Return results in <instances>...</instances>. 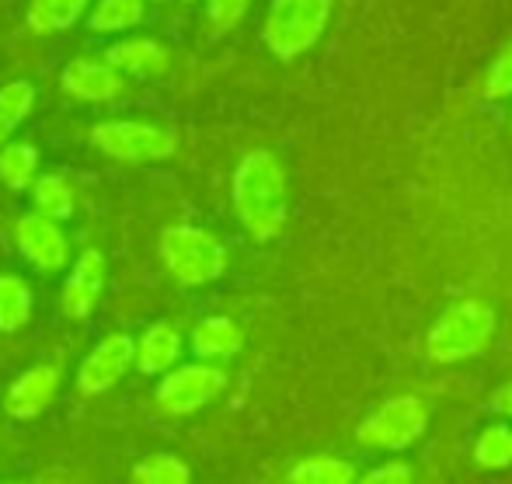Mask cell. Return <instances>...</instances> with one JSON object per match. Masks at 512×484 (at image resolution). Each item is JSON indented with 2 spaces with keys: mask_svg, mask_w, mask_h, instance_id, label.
<instances>
[{
  "mask_svg": "<svg viewBox=\"0 0 512 484\" xmlns=\"http://www.w3.org/2000/svg\"><path fill=\"white\" fill-rule=\"evenodd\" d=\"M227 390V370L213 363H189V366H171L164 380L154 390V401L164 415L185 418L192 411L206 408L209 401Z\"/></svg>",
  "mask_w": 512,
  "mask_h": 484,
  "instance_id": "obj_6",
  "label": "cell"
},
{
  "mask_svg": "<svg viewBox=\"0 0 512 484\" xmlns=\"http://www.w3.org/2000/svg\"><path fill=\"white\" fill-rule=\"evenodd\" d=\"M182 4H199V0H182Z\"/></svg>",
  "mask_w": 512,
  "mask_h": 484,
  "instance_id": "obj_29",
  "label": "cell"
},
{
  "mask_svg": "<svg viewBox=\"0 0 512 484\" xmlns=\"http://www.w3.org/2000/svg\"><path fill=\"white\" fill-rule=\"evenodd\" d=\"M230 199L244 230L255 241H272L283 234L290 199H286V171L272 150H251L241 157L230 178Z\"/></svg>",
  "mask_w": 512,
  "mask_h": 484,
  "instance_id": "obj_1",
  "label": "cell"
},
{
  "mask_svg": "<svg viewBox=\"0 0 512 484\" xmlns=\"http://www.w3.org/2000/svg\"><path fill=\"white\" fill-rule=\"evenodd\" d=\"M14 248L32 269L60 272L70 262V237L60 220H49L42 213H25L14 223Z\"/></svg>",
  "mask_w": 512,
  "mask_h": 484,
  "instance_id": "obj_8",
  "label": "cell"
},
{
  "mask_svg": "<svg viewBox=\"0 0 512 484\" xmlns=\"http://www.w3.org/2000/svg\"><path fill=\"white\" fill-rule=\"evenodd\" d=\"M133 484H192V471L175 453H150L133 467Z\"/></svg>",
  "mask_w": 512,
  "mask_h": 484,
  "instance_id": "obj_23",
  "label": "cell"
},
{
  "mask_svg": "<svg viewBox=\"0 0 512 484\" xmlns=\"http://www.w3.org/2000/svg\"><path fill=\"white\" fill-rule=\"evenodd\" d=\"M133 370V335L112 331L77 366V394L81 397H102L112 390L126 373Z\"/></svg>",
  "mask_w": 512,
  "mask_h": 484,
  "instance_id": "obj_9",
  "label": "cell"
},
{
  "mask_svg": "<svg viewBox=\"0 0 512 484\" xmlns=\"http://www.w3.org/2000/svg\"><path fill=\"white\" fill-rule=\"evenodd\" d=\"M105 63L115 74H129V77H161L171 67V53L161 46L157 39L147 35H133V39H119L105 49Z\"/></svg>",
  "mask_w": 512,
  "mask_h": 484,
  "instance_id": "obj_13",
  "label": "cell"
},
{
  "mask_svg": "<svg viewBox=\"0 0 512 484\" xmlns=\"http://www.w3.org/2000/svg\"><path fill=\"white\" fill-rule=\"evenodd\" d=\"M425 422L429 415L418 397H391L370 418L359 422L356 443L366 450H405L425 432Z\"/></svg>",
  "mask_w": 512,
  "mask_h": 484,
  "instance_id": "obj_7",
  "label": "cell"
},
{
  "mask_svg": "<svg viewBox=\"0 0 512 484\" xmlns=\"http://www.w3.org/2000/svg\"><path fill=\"white\" fill-rule=\"evenodd\" d=\"M91 0H32L25 11V28L32 35H56L74 28L88 14Z\"/></svg>",
  "mask_w": 512,
  "mask_h": 484,
  "instance_id": "obj_16",
  "label": "cell"
},
{
  "mask_svg": "<svg viewBox=\"0 0 512 484\" xmlns=\"http://www.w3.org/2000/svg\"><path fill=\"white\" fill-rule=\"evenodd\" d=\"M28 189H32L35 213L49 216V220H67V216L74 213V189H70L67 178L35 175V182L28 185Z\"/></svg>",
  "mask_w": 512,
  "mask_h": 484,
  "instance_id": "obj_21",
  "label": "cell"
},
{
  "mask_svg": "<svg viewBox=\"0 0 512 484\" xmlns=\"http://www.w3.org/2000/svg\"><path fill=\"white\" fill-rule=\"evenodd\" d=\"M63 373L53 363H42L25 370L11 387L4 390V411L18 422H32L39 418L49 404L56 401V390H60Z\"/></svg>",
  "mask_w": 512,
  "mask_h": 484,
  "instance_id": "obj_11",
  "label": "cell"
},
{
  "mask_svg": "<svg viewBox=\"0 0 512 484\" xmlns=\"http://www.w3.org/2000/svg\"><path fill=\"white\" fill-rule=\"evenodd\" d=\"M105 279H108V265L102 251L98 248L81 251L77 262L70 265V276L63 279V290H60L63 314L70 321H88L105 293Z\"/></svg>",
  "mask_w": 512,
  "mask_h": 484,
  "instance_id": "obj_10",
  "label": "cell"
},
{
  "mask_svg": "<svg viewBox=\"0 0 512 484\" xmlns=\"http://www.w3.org/2000/svg\"><path fill=\"white\" fill-rule=\"evenodd\" d=\"M35 101H39V91L32 81H11L0 88V143H7L25 126V119L35 112Z\"/></svg>",
  "mask_w": 512,
  "mask_h": 484,
  "instance_id": "obj_20",
  "label": "cell"
},
{
  "mask_svg": "<svg viewBox=\"0 0 512 484\" xmlns=\"http://www.w3.org/2000/svg\"><path fill=\"white\" fill-rule=\"evenodd\" d=\"M331 21V0H272L262 25V42L283 63H293L317 46Z\"/></svg>",
  "mask_w": 512,
  "mask_h": 484,
  "instance_id": "obj_3",
  "label": "cell"
},
{
  "mask_svg": "<svg viewBox=\"0 0 512 484\" xmlns=\"http://www.w3.org/2000/svg\"><path fill=\"white\" fill-rule=\"evenodd\" d=\"M474 464L485 467V471H502L512 467V425L495 422L474 443Z\"/></svg>",
  "mask_w": 512,
  "mask_h": 484,
  "instance_id": "obj_22",
  "label": "cell"
},
{
  "mask_svg": "<svg viewBox=\"0 0 512 484\" xmlns=\"http://www.w3.org/2000/svg\"><path fill=\"white\" fill-rule=\"evenodd\" d=\"M495 324H499L495 321V310L485 307V303L478 300L453 303L429 328L425 349H429V356L436 363H460V359H471L488 349V342L495 335Z\"/></svg>",
  "mask_w": 512,
  "mask_h": 484,
  "instance_id": "obj_4",
  "label": "cell"
},
{
  "mask_svg": "<svg viewBox=\"0 0 512 484\" xmlns=\"http://www.w3.org/2000/svg\"><path fill=\"white\" fill-rule=\"evenodd\" d=\"M356 484H411V467L408 464H384L373 467L370 474H363Z\"/></svg>",
  "mask_w": 512,
  "mask_h": 484,
  "instance_id": "obj_27",
  "label": "cell"
},
{
  "mask_svg": "<svg viewBox=\"0 0 512 484\" xmlns=\"http://www.w3.org/2000/svg\"><path fill=\"white\" fill-rule=\"evenodd\" d=\"M0 484H4V481H0Z\"/></svg>",
  "mask_w": 512,
  "mask_h": 484,
  "instance_id": "obj_30",
  "label": "cell"
},
{
  "mask_svg": "<svg viewBox=\"0 0 512 484\" xmlns=\"http://www.w3.org/2000/svg\"><path fill=\"white\" fill-rule=\"evenodd\" d=\"M182 349L185 345L175 324L157 321L140 338H133V366L143 377H161V373H168L182 359Z\"/></svg>",
  "mask_w": 512,
  "mask_h": 484,
  "instance_id": "obj_14",
  "label": "cell"
},
{
  "mask_svg": "<svg viewBox=\"0 0 512 484\" xmlns=\"http://www.w3.org/2000/svg\"><path fill=\"white\" fill-rule=\"evenodd\" d=\"M39 175V147L25 140L0 143V182L14 192H25Z\"/></svg>",
  "mask_w": 512,
  "mask_h": 484,
  "instance_id": "obj_19",
  "label": "cell"
},
{
  "mask_svg": "<svg viewBox=\"0 0 512 484\" xmlns=\"http://www.w3.org/2000/svg\"><path fill=\"white\" fill-rule=\"evenodd\" d=\"M244 349V331L237 321L230 317H206V321L196 324L192 331V352L203 363H220V359H234L237 352Z\"/></svg>",
  "mask_w": 512,
  "mask_h": 484,
  "instance_id": "obj_15",
  "label": "cell"
},
{
  "mask_svg": "<svg viewBox=\"0 0 512 484\" xmlns=\"http://www.w3.org/2000/svg\"><path fill=\"white\" fill-rule=\"evenodd\" d=\"M147 18V0H91L88 28L95 35H119L143 25Z\"/></svg>",
  "mask_w": 512,
  "mask_h": 484,
  "instance_id": "obj_17",
  "label": "cell"
},
{
  "mask_svg": "<svg viewBox=\"0 0 512 484\" xmlns=\"http://www.w3.org/2000/svg\"><path fill=\"white\" fill-rule=\"evenodd\" d=\"M35 293L14 272H0V335H14L32 321Z\"/></svg>",
  "mask_w": 512,
  "mask_h": 484,
  "instance_id": "obj_18",
  "label": "cell"
},
{
  "mask_svg": "<svg viewBox=\"0 0 512 484\" xmlns=\"http://www.w3.org/2000/svg\"><path fill=\"white\" fill-rule=\"evenodd\" d=\"M485 98L492 101H502V98H512V42L495 56L492 70L485 77Z\"/></svg>",
  "mask_w": 512,
  "mask_h": 484,
  "instance_id": "obj_26",
  "label": "cell"
},
{
  "mask_svg": "<svg viewBox=\"0 0 512 484\" xmlns=\"http://www.w3.org/2000/svg\"><path fill=\"white\" fill-rule=\"evenodd\" d=\"M251 11V0H206V25L213 35L234 32Z\"/></svg>",
  "mask_w": 512,
  "mask_h": 484,
  "instance_id": "obj_25",
  "label": "cell"
},
{
  "mask_svg": "<svg viewBox=\"0 0 512 484\" xmlns=\"http://www.w3.org/2000/svg\"><path fill=\"white\" fill-rule=\"evenodd\" d=\"M91 143L105 157L122 164H154L168 161L178 150V133L161 122L140 119H105L91 129Z\"/></svg>",
  "mask_w": 512,
  "mask_h": 484,
  "instance_id": "obj_5",
  "label": "cell"
},
{
  "mask_svg": "<svg viewBox=\"0 0 512 484\" xmlns=\"http://www.w3.org/2000/svg\"><path fill=\"white\" fill-rule=\"evenodd\" d=\"M488 408H492L495 415H506V418H512V380H509V384H502L499 390H495L492 401H488Z\"/></svg>",
  "mask_w": 512,
  "mask_h": 484,
  "instance_id": "obj_28",
  "label": "cell"
},
{
  "mask_svg": "<svg viewBox=\"0 0 512 484\" xmlns=\"http://www.w3.org/2000/svg\"><path fill=\"white\" fill-rule=\"evenodd\" d=\"M60 84L74 101L84 105H105L122 95V74H115L105 60H70L60 74Z\"/></svg>",
  "mask_w": 512,
  "mask_h": 484,
  "instance_id": "obj_12",
  "label": "cell"
},
{
  "mask_svg": "<svg viewBox=\"0 0 512 484\" xmlns=\"http://www.w3.org/2000/svg\"><path fill=\"white\" fill-rule=\"evenodd\" d=\"M290 484H356V471L352 464L335 457H317L304 460L290 471Z\"/></svg>",
  "mask_w": 512,
  "mask_h": 484,
  "instance_id": "obj_24",
  "label": "cell"
},
{
  "mask_svg": "<svg viewBox=\"0 0 512 484\" xmlns=\"http://www.w3.org/2000/svg\"><path fill=\"white\" fill-rule=\"evenodd\" d=\"M164 269L182 286H209L227 269V248L209 230L192 223H175L157 241Z\"/></svg>",
  "mask_w": 512,
  "mask_h": 484,
  "instance_id": "obj_2",
  "label": "cell"
}]
</instances>
